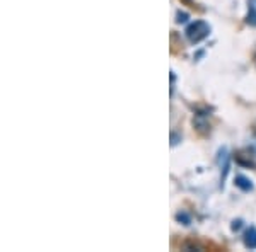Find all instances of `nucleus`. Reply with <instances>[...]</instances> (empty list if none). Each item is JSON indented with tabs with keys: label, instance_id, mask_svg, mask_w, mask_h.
I'll return each instance as SVG.
<instances>
[{
	"label": "nucleus",
	"instance_id": "7ed1b4c3",
	"mask_svg": "<svg viewBox=\"0 0 256 252\" xmlns=\"http://www.w3.org/2000/svg\"><path fill=\"white\" fill-rule=\"evenodd\" d=\"M236 186L238 188H241L242 191H250L253 186H251V181H248L246 177H242V176H239L238 179H236Z\"/></svg>",
	"mask_w": 256,
	"mask_h": 252
},
{
	"label": "nucleus",
	"instance_id": "20e7f679",
	"mask_svg": "<svg viewBox=\"0 0 256 252\" xmlns=\"http://www.w3.org/2000/svg\"><path fill=\"white\" fill-rule=\"evenodd\" d=\"M248 22L256 26V0H250V15H248Z\"/></svg>",
	"mask_w": 256,
	"mask_h": 252
},
{
	"label": "nucleus",
	"instance_id": "f03ea898",
	"mask_svg": "<svg viewBox=\"0 0 256 252\" xmlns=\"http://www.w3.org/2000/svg\"><path fill=\"white\" fill-rule=\"evenodd\" d=\"M244 244H246V247H250V249H256V230L254 229H250L246 232Z\"/></svg>",
	"mask_w": 256,
	"mask_h": 252
},
{
	"label": "nucleus",
	"instance_id": "f257e3e1",
	"mask_svg": "<svg viewBox=\"0 0 256 252\" xmlns=\"http://www.w3.org/2000/svg\"><path fill=\"white\" fill-rule=\"evenodd\" d=\"M208 32H210V27L207 26V24L202 22V20H198V22L192 24V26L186 29V36H188V39L192 41V43H198V41L207 38Z\"/></svg>",
	"mask_w": 256,
	"mask_h": 252
}]
</instances>
